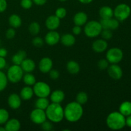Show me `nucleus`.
Instances as JSON below:
<instances>
[{"label": "nucleus", "instance_id": "nucleus-9", "mask_svg": "<svg viewBox=\"0 0 131 131\" xmlns=\"http://www.w3.org/2000/svg\"><path fill=\"white\" fill-rule=\"evenodd\" d=\"M30 120L34 124L40 125L42 124L47 119L46 111L38 108H35L31 112Z\"/></svg>", "mask_w": 131, "mask_h": 131}, {"label": "nucleus", "instance_id": "nucleus-49", "mask_svg": "<svg viewBox=\"0 0 131 131\" xmlns=\"http://www.w3.org/2000/svg\"><path fill=\"white\" fill-rule=\"evenodd\" d=\"M0 131H6L5 128L3 127H0Z\"/></svg>", "mask_w": 131, "mask_h": 131}, {"label": "nucleus", "instance_id": "nucleus-41", "mask_svg": "<svg viewBox=\"0 0 131 131\" xmlns=\"http://www.w3.org/2000/svg\"><path fill=\"white\" fill-rule=\"evenodd\" d=\"M49 74L50 78L52 79H54V80L58 79L59 77H60V72L56 69H51L49 72Z\"/></svg>", "mask_w": 131, "mask_h": 131}, {"label": "nucleus", "instance_id": "nucleus-1", "mask_svg": "<svg viewBox=\"0 0 131 131\" xmlns=\"http://www.w3.org/2000/svg\"><path fill=\"white\" fill-rule=\"evenodd\" d=\"M83 115L82 105L76 101L69 103L64 109V118L69 122H77L81 118Z\"/></svg>", "mask_w": 131, "mask_h": 131}, {"label": "nucleus", "instance_id": "nucleus-25", "mask_svg": "<svg viewBox=\"0 0 131 131\" xmlns=\"http://www.w3.org/2000/svg\"><path fill=\"white\" fill-rule=\"evenodd\" d=\"M8 23L12 28H17L22 25V19L19 15L14 14L9 17Z\"/></svg>", "mask_w": 131, "mask_h": 131}, {"label": "nucleus", "instance_id": "nucleus-36", "mask_svg": "<svg viewBox=\"0 0 131 131\" xmlns=\"http://www.w3.org/2000/svg\"><path fill=\"white\" fill-rule=\"evenodd\" d=\"M97 66H98L99 69L100 70H104L108 68L109 61L106 59H101L99 61L98 63H97Z\"/></svg>", "mask_w": 131, "mask_h": 131}, {"label": "nucleus", "instance_id": "nucleus-19", "mask_svg": "<svg viewBox=\"0 0 131 131\" xmlns=\"http://www.w3.org/2000/svg\"><path fill=\"white\" fill-rule=\"evenodd\" d=\"M65 93L61 90H56L50 94V99L53 103H61L65 99Z\"/></svg>", "mask_w": 131, "mask_h": 131}, {"label": "nucleus", "instance_id": "nucleus-16", "mask_svg": "<svg viewBox=\"0 0 131 131\" xmlns=\"http://www.w3.org/2000/svg\"><path fill=\"white\" fill-rule=\"evenodd\" d=\"M107 42L106 40L98 39L95 40L92 43V49L95 52L100 53L104 52L107 49Z\"/></svg>", "mask_w": 131, "mask_h": 131}, {"label": "nucleus", "instance_id": "nucleus-11", "mask_svg": "<svg viewBox=\"0 0 131 131\" xmlns=\"http://www.w3.org/2000/svg\"><path fill=\"white\" fill-rule=\"evenodd\" d=\"M107 72L110 78L115 80L121 79L123 75V71L122 68L116 64H112L108 67Z\"/></svg>", "mask_w": 131, "mask_h": 131}, {"label": "nucleus", "instance_id": "nucleus-26", "mask_svg": "<svg viewBox=\"0 0 131 131\" xmlns=\"http://www.w3.org/2000/svg\"><path fill=\"white\" fill-rule=\"evenodd\" d=\"M67 69L70 74H76L80 71V66L75 61L70 60L67 64Z\"/></svg>", "mask_w": 131, "mask_h": 131}, {"label": "nucleus", "instance_id": "nucleus-22", "mask_svg": "<svg viewBox=\"0 0 131 131\" xmlns=\"http://www.w3.org/2000/svg\"><path fill=\"white\" fill-rule=\"evenodd\" d=\"M61 43L67 47H71L74 46L75 42V38L72 34L66 33L60 38Z\"/></svg>", "mask_w": 131, "mask_h": 131}, {"label": "nucleus", "instance_id": "nucleus-47", "mask_svg": "<svg viewBox=\"0 0 131 131\" xmlns=\"http://www.w3.org/2000/svg\"><path fill=\"white\" fill-rule=\"evenodd\" d=\"M125 125L129 127H131V115L127 116V118H125Z\"/></svg>", "mask_w": 131, "mask_h": 131}, {"label": "nucleus", "instance_id": "nucleus-31", "mask_svg": "<svg viewBox=\"0 0 131 131\" xmlns=\"http://www.w3.org/2000/svg\"><path fill=\"white\" fill-rule=\"evenodd\" d=\"M8 78L6 74L0 70V92H3L7 86Z\"/></svg>", "mask_w": 131, "mask_h": 131}, {"label": "nucleus", "instance_id": "nucleus-51", "mask_svg": "<svg viewBox=\"0 0 131 131\" xmlns=\"http://www.w3.org/2000/svg\"><path fill=\"white\" fill-rule=\"evenodd\" d=\"M0 44H1V42H0Z\"/></svg>", "mask_w": 131, "mask_h": 131}, {"label": "nucleus", "instance_id": "nucleus-33", "mask_svg": "<svg viewBox=\"0 0 131 131\" xmlns=\"http://www.w3.org/2000/svg\"><path fill=\"white\" fill-rule=\"evenodd\" d=\"M88 99V95L86 92H81L77 95L76 96V102L80 104H84L87 102Z\"/></svg>", "mask_w": 131, "mask_h": 131}, {"label": "nucleus", "instance_id": "nucleus-23", "mask_svg": "<svg viewBox=\"0 0 131 131\" xmlns=\"http://www.w3.org/2000/svg\"><path fill=\"white\" fill-rule=\"evenodd\" d=\"M34 95L33 88L30 86H26L22 88L20 92V97L24 101H28L33 97Z\"/></svg>", "mask_w": 131, "mask_h": 131}, {"label": "nucleus", "instance_id": "nucleus-4", "mask_svg": "<svg viewBox=\"0 0 131 131\" xmlns=\"http://www.w3.org/2000/svg\"><path fill=\"white\" fill-rule=\"evenodd\" d=\"M102 30L100 22L96 20H91L86 23L84 28V34L90 38H95L98 37Z\"/></svg>", "mask_w": 131, "mask_h": 131}, {"label": "nucleus", "instance_id": "nucleus-45", "mask_svg": "<svg viewBox=\"0 0 131 131\" xmlns=\"http://www.w3.org/2000/svg\"><path fill=\"white\" fill-rule=\"evenodd\" d=\"M7 54L8 51L6 49L3 48V47H1L0 48V57L5 58L7 56Z\"/></svg>", "mask_w": 131, "mask_h": 131}, {"label": "nucleus", "instance_id": "nucleus-46", "mask_svg": "<svg viewBox=\"0 0 131 131\" xmlns=\"http://www.w3.org/2000/svg\"><path fill=\"white\" fill-rule=\"evenodd\" d=\"M32 1L35 5H38V6H42L47 2V0H32Z\"/></svg>", "mask_w": 131, "mask_h": 131}, {"label": "nucleus", "instance_id": "nucleus-27", "mask_svg": "<svg viewBox=\"0 0 131 131\" xmlns=\"http://www.w3.org/2000/svg\"><path fill=\"white\" fill-rule=\"evenodd\" d=\"M119 112L125 116L131 115V102L129 101L122 102L119 107Z\"/></svg>", "mask_w": 131, "mask_h": 131}, {"label": "nucleus", "instance_id": "nucleus-18", "mask_svg": "<svg viewBox=\"0 0 131 131\" xmlns=\"http://www.w3.org/2000/svg\"><path fill=\"white\" fill-rule=\"evenodd\" d=\"M88 20V15L84 12H79L75 14L73 18V21L75 25L82 26L84 25Z\"/></svg>", "mask_w": 131, "mask_h": 131}, {"label": "nucleus", "instance_id": "nucleus-37", "mask_svg": "<svg viewBox=\"0 0 131 131\" xmlns=\"http://www.w3.org/2000/svg\"><path fill=\"white\" fill-rule=\"evenodd\" d=\"M33 1L32 0H21L20 1V6L23 8L28 10L31 8L33 5Z\"/></svg>", "mask_w": 131, "mask_h": 131}, {"label": "nucleus", "instance_id": "nucleus-50", "mask_svg": "<svg viewBox=\"0 0 131 131\" xmlns=\"http://www.w3.org/2000/svg\"><path fill=\"white\" fill-rule=\"evenodd\" d=\"M60 1H61V2H64V1H67V0H59Z\"/></svg>", "mask_w": 131, "mask_h": 131}, {"label": "nucleus", "instance_id": "nucleus-28", "mask_svg": "<svg viewBox=\"0 0 131 131\" xmlns=\"http://www.w3.org/2000/svg\"><path fill=\"white\" fill-rule=\"evenodd\" d=\"M49 104V101L47 99V97H38V99L36 101L35 105L36 108L40 109L45 111Z\"/></svg>", "mask_w": 131, "mask_h": 131}, {"label": "nucleus", "instance_id": "nucleus-21", "mask_svg": "<svg viewBox=\"0 0 131 131\" xmlns=\"http://www.w3.org/2000/svg\"><path fill=\"white\" fill-rule=\"evenodd\" d=\"M99 13L101 19H111L114 15L113 10L109 6H102L99 9Z\"/></svg>", "mask_w": 131, "mask_h": 131}, {"label": "nucleus", "instance_id": "nucleus-15", "mask_svg": "<svg viewBox=\"0 0 131 131\" xmlns=\"http://www.w3.org/2000/svg\"><path fill=\"white\" fill-rule=\"evenodd\" d=\"M60 25V19L55 15H50L46 20V26L49 30H56Z\"/></svg>", "mask_w": 131, "mask_h": 131}, {"label": "nucleus", "instance_id": "nucleus-30", "mask_svg": "<svg viewBox=\"0 0 131 131\" xmlns=\"http://www.w3.org/2000/svg\"><path fill=\"white\" fill-rule=\"evenodd\" d=\"M28 30L32 35H37L40 31V26L37 22H33L28 27Z\"/></svg>", "mask_w": 131, "mask_h": 131}, {"label": "nucleus", "instance_id": "nucleus-17", "mask_svg": "<svg viewBox=\"0 0 131 131\" xmlns=\"http://www.w3.org/2000/svg\"><path fill=\"white\" fill-rule=\"evenodd\" d=\"M23 70L26 73H31L35 69V63L32 59L25 58L20 65Z\"/></svg>", "mask_w": 131, "mask_h": 131}, {"label": "nucleus", "instance_id": "nucleus-44", "mask_svg": "<svg viewBox=\"0 0 131 131\" xmlns=\"http://www.w3.org/2000/svg\"><path fill=\"white\" fill-rule=\"evenodd\" d=\"M6 65V61L5 58L0 57V70L5 69Z\"/></svg>", "mask_w": 131, "mask_h": 131}, {"label": "nucleus", "instance_id": "nucleus-13", "mask_svg": "<svg viewBox=\"0 0 131 131\" xmlns=\"http://www.w3.org/2000/svg\"><path fill=\"white\" fill-rule=\"evenodd\" d=\"M53 66V62L52 60L49 57H44L42 58L38 63V68L41 72L49 73V72L52 69Z\"/></svg>", "mask_w": 131, "mask_h": 131}, {"label": "nucleus", "instance_id": "nucleus-32", "mask_svg": "<svg viewBox=\"0 0 131 131\" xmlns=\"http://www.w3.org/2000/svg\"><path fill=\"white\" fill-rule=\"evenodd\" d=\"M9 120V113L4 108H0V125H3Z\"/></svg>", "mask_w": 131, "mask_h": 131}, {"label": "nucleus", "instance_id": "nucleus-35", "mask_svg": "<svg viewBox=\"0 0 131 131\" xmlns=\"http://www.w3.org/2000/svg\"><path fill=\"white\" fill-rule=\"evenodd\" d=\"M101 34L102 38H103L104 40H110L113 37V33L112 32H111V30L108 29H102Z\"/></svg>", "mask_w": 131, "mask_h": 131}, {"label": "nucleus", "instance_id": "nucleus-8", "mask_svg": "<svg viewBox=\"0 0 131 131\" xmlns=\"http://www.w3.org/2000/svg\"><path fill=\"white\" fill-rule=\"evenodd\" d=\"M124 56L122 51L118 47L110 49L106 53V60L111 64H117L122 61Z\"/></svg>", "mask_w": 131, "mask_h": 131}, {"label": "nucleus", "instance_id": "nucleus-3", "mask_svg": "<svg viewBox=\"0 0 131 131\" xmlns=\"http://www.w3.org/2000/svg\"><path fill=\"white\" fill-rule=\"evenodd\" d=\"M106 124L111 130H120L126 125L125 116L118 111L111 113L106 118Z\"/></svg>", "mask_w": 131, "mask_h": 131}, {"label": "nucleus", "instance_id": "nucleus-48", "mask_svg": "<svg viewBox=\"0 0 131 131\" xmlns=\"http://www.w3.org/2000/svg\"><path fill=\"white\" fill-rule=\"evenodd\" d=\"M78 1L83 4H89L92 3L93 0H78Z\"/></svg>", "mask_w": 131, "mask_h": 131}, {"label": "nucleus", "instance_id": "nucleus-5", "mask_svg": "<svg viewBox=\"0 0 131 131\" xmlns=\"http://www.w3.org/2000/svg\"><path fill=\"white\" fill-rule=\"evenodd\" d=\"M24 75V71L20 65L14 64L8 69L7 76L8 80L12 83H17L20 81Z\"/></svg>", "mask_w": 131, "mask_h": 131}, {"label": "nucleus", "instance_id": "nucleus-34", "mask_svg": "<svg viewBox=\"0 0 131 131\" xmlns=\"http://www.w3.org/2000/svg\"><path fill=\"white\" fill-rule=\"evenodd\" d=\"M55 15L60 19H63L67 15V10L63 7H59L56 9L55 12Z\"/></svg>", "mask_w": 131, "mask_h": 131}, {"label": "nucleus", "instance_id": "nucleus-39", "mask_svg": "<svg viewBox=\"0 0 131 131\" xmlns=\"http://www.w3.org/2000/svg\"><path fill=\"white\" fill-rule=\"evenodd\" d=\"M42 129H43V130H46V131H50V130H52V124L51 123V122H49L46 120L45 122H43L42 124Z\"/></svg>", "mask_w": 131, "mask_h": 131}, {"label": "nucleus", "instance_id": "nucleus-2", "mask_svg": "<svg viewBox=\"0 0 131 131\" xmlns=\"http://www.w3.org/2000/svg\"><path fill=\"white\" fill-rule=\"evenodd\" d=\"M47 118L53 123H60L64 118V109L60 104L53 103L49 104L46 110Z\"/></svg>", "mask_w": 131, "mask_h": 131}, {"label": "nucleus", "instance_id": "nucleus-40", "mask_svg": "<svg viewBox=\"0 0 131 131\" xmlns=\"http://www.w3.org/2000/svg\"><path fill=\"white\" fill-rule=\"evenodd\" d=\"M15 33H16V32H15V29L14 28H10L6 30V33H5V36H6V38L10 40L12 39V38H14L15 37Z\"/></svg>", "mask_w": 131, "mask_h": 131}, {"label": "nucleus", "instance_id": "nucleus-42", "mask_svg": "<svg viewBox=\"0 0 131 131\" xmlns=\"http://www.w3.org/2000/svg\"><path fill=\"white\" fill-rule=\"evenodd\" d=\"M7 8L6 0H0V13L4 12Z\"/></svg>", "mask_w": 131, "mask_h": 131}, {"label": "nucleus", "instance_id": "nucleus-24", "mask_svg": "<svg viewBox=\"0 0 131 131\" xmlns=\"http://www.w3.org/2000/svg\"><path fill=\"white\" fill-rule=\"evenodd\" d=\"M25 58H26V52L24 51L20 50L12 56V61L13 63L15 65H20Z\"/></svg>", "mask_w": 131, "mask_h": 131}, {"label": "nucleus", "instance_id": "nucleus-38", "mask_svg": "<svg viewBox=\"0 0 131 131\" xmlns=\"http://www.w3.org/2000/svg\"><path fill=\"white\" fill-rule=\"evenodd\" d=\"M32 43L35 47H40L43 46V43H44V41H43V40L41 37H36L32 40Z\"/></svg>", "mask_w": 131, "mask_h": 131}, {"label": "nucleus", "instance_id": "nucleus-20", "mask_svg": "<svg viewBox=\"0 0 131 131\" xmlns=\"http://www.w3.org/2000/svg\"><path fill=\"white\" fill-rule=\"evenodd\" d=\"M6 131H18L20 129V123L17 119L12 118L5 123Z\"/></svg>", "mask_w": 131, "mask_h": 131}, {"label": "nucleus", "instance_id": "nucleus-14", "mask_svg": "<svg viewBox=\"0 0 131 131\" xmlns=\"http://www.w3.org/2000/svg\"><path fill=\"white\" fill-rule=\"evenodd\" d=\"M8 104L12 110H17L21 105V98L17 93H12L8 97Z\"/></svg>", "mask_w": 131, "mask_h": 131}, {"label": "nucleus", "instance_id": "nucleus-29", "mask_svg": "<svg viewBox=\"0 0 131 131\" xmlns=\"http://www.w3.org/2000/svg\"><path fill=\"white\" fill-rule=\"evenodd\" d=\"M23 82L27 86H33L36 83V78L31 73H26L23 77Z\"/></svg>", "mask_w": 131, "mask_h": 131}, {"label": "nucleus", "instance_id": "nucleus-10", "mask_svg": "<svg viewBox=\"0 0 131 131\" xmlns=\"http://www.w3.org/2000/svg\"><path fill=\"white\" fill-rule=\"evenodd\" d=\"M60 35L56 30H50L45 37V42L49 46H54L60 41Z\"/></svg>", "mask_w": 131, "mask_h": 131}, {"label": "nucleus", "instance_id": "nucleus-7", "mask_svg": "<svg viewBox=\"0 0 131 131\" xmlns=\"http://www.w3.org/2000/svg\"><path fill=\"white\" fill-rule=\"evenodd\" d=\"M34 94L38 97H47L51 94V88L47 83L43 81L36 82L33 85Z\"/></svg>", "mask_w": 131, "mask_h": 131}, {"label": "nucleus", "instance_id": "nucleus-6", "mask_svg": "<svg viewBox=\"0 0 131 131\" xmlns=\"http://www.w3.org/2000/svg\"><path fill=\"white\" fill-rule=\"evenodd\" d=\"M131 9L130 6L125 3H121L117 5L113 10L114 16L119 21L126 20L130 15Z\"/></svg>", "mask_w": 131, "mask_h": 131}, {"label": "nucleus", "instance_id": "nucleus-43", "mask_svg": "<svg viewBox=\"0 0 131 131\" xmlns=\"http://www.w3.org/2000/svg\"><path fill=\"white\" fill-rule=\"evenodd\" d=\"M82 31L81 26H79L75 25V26H74V28H72V33L74 35H79Z\"/></svg>", "mask_w": 131, "mask_h": 131}, {"label": "nucleus", "instance_id": "nucleus-12", "mask_svg": "<svg viewBox=\"0 0 131 131\" xmlns=\"http://www.w3.org/2000/svg\"><path fill=\"white\" fill-rule=\"evenodd\" d=\"M100 23H101L102 29H108L110 30H115L117 29L120 25L119 20L116 19H113V18L109 19H101V20H100Z\"/></svg>", "mask_w": 131, "mask_h": 131}]
</instances>
